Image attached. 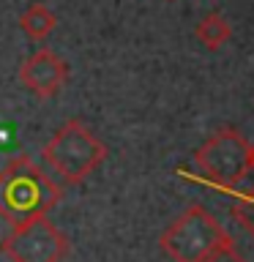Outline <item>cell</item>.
<instances>
[{
    "mask_svg": "<svg viewBox=\"0 0 254 262\" xmlns=\"http://www.w3.org/2000/svg\"><path fill=\"white\" fill-rule=\"evenodd\" d=\"M194 33H197V41H200V44H205L210 52H216V49H221L229 41L232 28H229L227 16L221 11H210V14H205L200 19V25H197Z\"/></svg>",
    "mask_w": 254,
    "mask_h": 262,
    "instance_id": "7",
    "label": "cell"
},
{
    "mask_svg": "<svg viewBox=\"0 0 254 262\" xmlns=\"http://www.w3.org/2000/svg\"><path fill=\"white\" fill-rule=\"evenodd\" d=\"M227 243H232L229 232L202 205L186 208L159 237V246L172 262H205Z\"/></svg>",
    "mask_w": 254,
    "mask_h": 262,
    "instance_id": "3",
    "label": "cell"
},
{
    "mask_svg": "<svg viewBox=\"0 0 254 262\" xmlns=\"http://www.w3.org/2000/svg\"><path fill=\"white\" fill-rule=\"evenodd\" d=\"M69 79V66L52 49H38L19 66V82L38 98H52Z\"/></svg>",
    "mask_w": 254,
    "mask_h": 262,
    "instance_id": "6",
    "label": "cell"
},
{
    "mask_svg": "<svg viewBox=\"0 0 254 262\" xmlns=\"http://www.w3.org/2000/svg\"><path fill=\"white\" fill-rule=\"evenodd\" d=\"M41 159L66 186H79L107 161V145L85 123L69 120L41 147Z\"/></svg>",
    "mask_w": 254,
    "mask_h": 262,
    "instance_id": "2",
    "label": "cell"
},
{
    "mask_svg": "<svg viewBox=\"0 0 254 262\" xmlns=\"http://www.w3.org/2000/svg\"><path fill=\"white\" fill-rule=\"evenodd\" d=\"M197 167L210 186L221 191H235L249 178V142L235 128H219L194 153Z\"/></svg>",
    "mask_w": 254,
    "mask_h": 262,
    "instance_id": "4",
    "label": "cell"
},
{
    "mask_svg": "<svg viewBox=\"0 0 254 262\" xmlns=\"http://www.w3.org/2000/svg\"><path fill=\"white\" fill-rule=\"evenodd\" d=\"M229 194L235 196V205H232L235 221L254 237V188H235Z\"/></svg>",
    "mask_w": 254,
    "mask_h": 262,
    "instance_id": "9",
    "label": "cell"
},
{
    "mask_svg": "<svg viewBox=\"0 0 254 262\" xmlns=\"http://www.w3.org/2000/svg\"><path fill=\"white\" fill-rule=\"evenodd\" d=\"M63 200V188L30 156H16L0 169V216L11 227L41 219Z\"/></svg>",
    "mask_w": 254,
    "mask_h": 262,
    "instance_id": "1",
    "label": "cell"
},
{
    "mask_svg": "<svg viewBox=\"0 0 254 262\" xmlns=\"http://www.w3.org/2000/svg\"><path fill=\"white\" fill-rule=\"evenodd\" d=\"M249 175H254V142L249 145ZM246 188H254V180H251V186H246Z\"/></svg>",
    "mask_w": 254,
    "mask_h": 262,
    "instance_id": "11",
    "label": "cell"
},
{
    "mask_svg": "<svg viewBox=\"0 0 254 262\" xmlns=\"http://www.w3.org/2000/svg\"><path fill=\"white\" fill-rule=\"evenodd\" d=\"M69 249V237L47 216L16 224L0 243V251L11 262H63Z\"/></svg>",
    "mask_w": 254,
    "mask_h": 262,
    "instance_id": "5",
    "label": "cell"
},
{
    "mask_svg": "<svg viewBox=\"0 0 254 262\" xmlns=\"http://www.w3.org/2000/svg\"><path fill=\"white\" fill-rule=\"evenodd\" d=\"M170 3H172V0H170Z\"/></svg>",
    "mask_w": 254,
    "mask_h": 262,
    "instance_id": "12",
    "label": "cell"
},
{
    "mask_svg": "<svg viewBox=\"0 0 254 262\" xmlns=\"http://www.w3.org/2000/svg\"><path fill=\"white\" fill-rule=\"evenodd\" d=\"M205 262H246V257L238 251V246H235V241H232V243L221 246L219 251H213Z\"/></svg>",
    "mask_w": 254,
    "mask_h": 262,
    "instance_id": "10",
    "label": "cell"
},
{
    "mask_svg": "<svg viewBox=\"0 0 254 262\" xmlns=\"http://www.w3.org/2000/svg\"><path fill=\"white\" fill-rule=\"evenodd\" d=\"M19 25H22V30L28 33L30 38H36V41H44L49 33L55 30V25H57V16L49 11V8L44 3H33L28 6L22 11L19 16Z\"/></svg>",
    "mask_w": 254,
    "mask_h": 262,
    "instance_id": "8",
    "label": "cell"
}]
</instances>
